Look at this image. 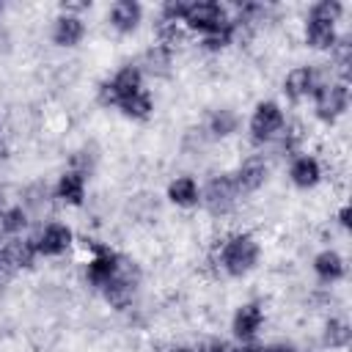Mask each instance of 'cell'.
Returning <instances> with one entry per match:
<instances>
[{"mask_svg": "<svg viewBox=\"0 0 352 352\" xmlns=\"http://www.w3.org/2000/svg\"><path fill=\"white\" fill-rule=\"evenodd\" d=\"M258 258H261V245H258V239H256L253 234H248V231H239V234H231L228 239H223L220 256H217L220 267H223L231 278H242V275H248L250 270H256Z\"/></svg>", "mask_w": 352, "mask_h": 352, "instance_id": "cell-1", "label": "cell"}, {"mask_svg": "<svg viewBox=\"0 0 352 352\" xmlns=\"http://www.w3.org/2000/svg\"><path fill=\"white\" fill-rule=\"evenodd\" d=\"M138 283H140V270H138V264L121 256V267H118V272H116L99 292H102V297L107 300L110 308H116V311H126V308L132 305V300H135Z\"/></svg>", "mask_w": 352, "mask_h": 352, "instance_id": "cell-2", "label": "cell"}, {"mask_svg": "<svg viewBox=\"0 0 352 352\" xmlns=\"http://www.w3.org/2000/svg\"><path fill=\"white\" fill-rule=\"evenodd\" d=\"M187 30L192 33H201V36H209V33H217L223 28L231 25V14L223 3H214V0H198V3H190L187 14H184V22H182Z\"/></svg>", "mask_w": 352, "mask_h": 352, "instance_id": "cell-3", "label": "cell"}, {"mask_svg": "<svg viewBox=\"0 0 352 352\" xmlns=\"http://www.w3.org/2000/svg\"><path fill=\"white\" fill-rule=\"evenodd\" d=\"M239 198H242V195H239V190H236V184H234V173H217V176H212L209 184H206L204 192H201V204H204L206 212L214 214V217L231 214V212L236 209Z\"/></svg>", "mask_w": 352, "mask_h": 352, "instance_id": "cell-4", "label": "cell"}, {"mask_svg": "<svg viewBox=\"0 0 352 352\" xmlns=\"http://www.w3.org/2000/svg\"><path fill=\"white\" fill-rule=\"evenodd\" d=\"M140 88H143V69L126 63V66H121L113 77H107L104 82H99L96 96H99V102H102L104 107H118L121 99L132 96V94L140 91Z\"/></svg>", "mask_w": 352, "mask_h": 352, "instance_id": "cell-5", "label": "cell"}, {"mask_svg": "<svg viewBox=\"0 0 352 352\" xmlns=\"http://www.w3.org/2000/svg\"><path fill=\"white\" fill-rule=\"evenodd\" d=\"M349 107V85L336 80V82H322L314 91V113L319 121L333 124L338 121Z\"/></svg>", "mask_w": 352, "mask_h": 352, "instance_id": "cell-6", "label": "cell"}, {"mask_svg": "<svg viewBox=\"0 0 352 352\" xmlns=\"http://www.w3.org/2000/svg\"><path fill=\"white\" fill-rule=\"evenodd\" d=\"M283 124H286V118H283L280 104L272 102V99H264L250 113V124H248L250 140L253 143H270L283 132Z\"/></svg>", "mask_w": 352, "mask_h": 352, "instance_id": "cell-7", "label": "cell"}, {"mask_svg": "<svg viewBox=\"0 0 352 352\" xmlns=\"http://www.w3.org/2000/svg\"><path fill=\"white\" fill-rule=\"evenodd\" d=\"M91 248H94V256H91L88 264H85V280H88V286L102 289V286L118 272L121 256H118L116 250L104 248V245H96V242H91Z\"/></svg>", "mask_w": 352, "mask_h": 352, "instance_id": "cell-8", "label": "cell"}, {"mask_svg": "<svg viewBox=\"0 0 352 352\" xmlns=\"http://www.w3.org/2000/svg\"><path fill=\"white\" fill-rule=\"evenodd\" d=\"M33 242H36V253L38 256L55 258V256H63L72 248L74 234H72V228L66 223H47Z\"/></svg>", "mask_w": 352, "mask_h": 352, "instance_id": "cell-9", "label": "cell"}, {"mask_svg": "<svg viewBox=\"0 0 352 352\" xmlns=\"http://www.w3.org/2000/svg\"><path fill=\"white\" fill-rule=\"evenodd\" d=\"M36 242L33 239H22V236H11L3 245V272H19V270H30L36 261Z\"/></svg>", "mask_w": 352, "mask_h": 352, "instance_id": "cell-10", "label": "cell"}, {"mask_svg": "<svg viewBox=\"0 0 352 352\" xmlns=\"http://www.w3.org/2000/svg\"><path fill=\"white\" fill-rule=\"evenodd\" d=\"M267 173H270V165H267L264 157H258V154L248 157V160L236 168V173H234V184H236L239 195H250V192H256L258 187H264Z\"/></svg>", "mask_w": 352, "mask_h": 352, "instance_id": "cell-11", "label": "cell"}, {"mask_svg": "<svg viewBox=\"0 0 352 352\" xmlns=\"http://www.w3.org/2000/svg\"><path fill=\"white\" fill-rule=\"evenodd\" d=\"M261 324H264V308H261L258 302H242V305L234 311L231 330H234V336H236L242 344L253 341L256 333L261 330Z\"/></svg>", "mask_w": 352, "mask_h": 352, "instance_id": "cell-12", "label": "cell"}, {"mask_svg": "<svg viewBox=\"0 0 352 352\" xmlns=\"http://www.w3.org/2000/svg\"><path fill=\"white\" fill-rule=\"evenodd\" d=\"M314 91H316V72L311 66H294V69L286 72V77H283V94L292 102H302Z\"/></svg>", "mask_w": 352, "mask_h": 352, "instance_id": "cell-13", "label": "cell"}, {"mask_svg": "<svg viewBox=\"0 0 352 352\" xmlns=\"http://www.w3.org/2000/svg\"><path fill=\"white\" fill-rule=\"evenodd\" d=\"M302 38H305V47L311 50H333L338 44V30L333 22H324V19H314V16H305V30H302Z\"/></svg>", "mask_w": 352, "mask_h": 352, "instance_id": "cell-14", "label": "cell"}, {"mask_svg": "<svg viewBox=\"0 0 352 352\" xmlns=\"http://www.w3.org/2000/svg\"><path fill=\"white\" fill-rule=\"evenodd\" d=\"M85 36V22L77 14H58L52 22V41L58 47H77Z\"/></svg>", "mask_w": 352, "mask_h": 352, "instance_id": "cell-15", "label": "cell"}, {"mask_svg": "<svg viewBox=\"0 0 352 352\" xmlns=\"http://www.w3.org/2000/svg\"><path fill=\"white\" fill-rule=\"evenodd\" d=\"M107 19H110V28H113V30H118V33H132V30L140 25V19H143V8H140V3H135V0H116V3L110 6Z\"/></svg>", "mask_w": 352, "mask_h": 352, "instance_id": "cell-16", "label": "cell"}, {"mask_svg": "<svg viewBox=\"0 0 352 352\" xmlns=\"http://www.w3.org/2000/svg\"><path fill=\"white\" fill-rule=\"evenodd\" d=\"M289 179H292V184L300 187V190L316 187L319 179H322V165H319V160L311 157V154H300V157H294L292 165H289Z\"/></svg>", "mask_w": 352, "mask_h": 352, "instance_id": "cell-17", "label": "cell"}, {"mask_svg": "<svg viewBox=\"0 0 352 352\" xmlns=\"http://www.w3.org/2000/svg\"><path fill=\"white\" fill-rule=\"evenodd\" d=\"M314 272H316V278L322 283H336V280H341L346 275V261H344V256L338 250L327 248V250H319L314 256Z\"/></svg>", "mask_w": 352, "mask_h": 352, "instance_id": "cell-18", "label": "cell"}, {"mask_svg": "<svg viewBox=\"0 0 352 352\" xmlns=\"http://www.w3.org/2000/svg\"><path fill=\"white\" fill-rule=\"evenodd\" d=\"M55 198L66 206H80L85 201V176L77 170H63L55 184Z\"/></svg>", "mask_w": 352, "mask_h": 352, "instance_id": "cell-19", "label": "cell"}, {"mask_svg": "<svg viewBox=\"0 0 352 352\" xmlns=\"http://www.w3.org/2000/svg\"><path fill=\"white\" fill-rule=\"evenodd\" d=\"M168 201L182 206V209H190L201 201V190H198V182L192 176H176L170 179L168 184Z\"/></svg>", "mask_w": 352, "mask_h": 352, "instance_id": "cell-20", "label": "cell"}, {"mask_svg": "<svg viewBox=\"0 0 352 352\" xmlns=\"http://www.w3.org/2000/svg\"><path fill=\"white\" fill-rule=\"evenodd\" d=\"M349 338H352V327L344 316H330L324 322V330H322V344L327 349H346L349 346Z\"/></svg>", "mask_w": 352, "mask_h": 352, "instance_id": "cell-21", "label": "cell"}, {"mask_svg": "<svg viewBox=\"0 0 352 352\" xmlns=\"http://www.w3.org/2000/svg\"><path fill=\"white\" fill-rule=\"evenodd\" d=\"M118 110H121L126 118L146 121V118L151 116V110H154V99H151V94H148L146 88H140V91H135L132 96L121 99V102H118Z\"/></svg>", "mask_w": 352, "mask_h": 352, "instance_id": "cell-22", "label": "cell"}, {"mask_svg": "<svg viewBox=\"0 0 352 352\" xmlns=\"http://www.w3.org/2000/svg\"><path fill=\"white\" fill-rule=\"evenodd\" d=\"M239 129V116L231 107H217L212 110V116L206 118V132L212 138H228Z\"/></svg>", "mask_w": 352, "mask_h": 352, "instance_id": "cell-23", "label": "cell"}, {"mask_svg": "<svg viewBox=\"0 0 352 352\" xmlns=\"http://www.w3.org/2000/svg\"><path fill=\"white\" fill-rule=\"evenodd\" d=\"M28 226V212L22 206H6L0 209V236H19Z\"/></svg>", "mask_w": 352, "mask_h": 352, "instance_id": "cell-24", "label": "cell"}, {"mask_svg": "<svg viewBox=\"0 0 352 352\" xmlns=\"http://www.w3.org/2000/svg\"><path fill=\"white\" fill-rule=\"evenodd\" d=\"M170 60H173V52L165 50V47H160V44H154V47L146 50V55H143V66H146L148 74H168Z\"/></svg>", "mask_w": 352, "mask_h": 352, "instance_id": "cell-25", "label": "cell"}, {"mask_svg": "<svg viewBox=\"0 0 352 352\" xmlns=\"http://www.w3.org/2000/svg\"><path fill=\"white\" fill-rule=\"evenodd\" d=\"M25 198H22V209L30 214V212H41L47 204H50V187L44 184V182H33L30 187H25V192H22Z\"/></svg>", "mask_w": 352, "mask_h": 352, "instance_id": "cell-26", "label": "cell"}, {"mask_svg": "<svg viewBox=\"0 0 352 352\" xmlns=\"http://www.w3.org/2000/svg\"><path fill=\"white\" fill-rule=\"evenodd\" d=\"M333 52V60H336V74L341 82L349 85V66H352V44L346 38H338V44L330 50Z\"/></svg>", "mask_w": 352, "mask_h": 352, "instance_id": "cell-27", "label": "cell"}, {"mask_svg": "<svg viewBox=\"0 0 352 352\" xmlns=\"http://www.w3.org/2000/svg\"><path fill=\"white\" fill-rule=\"evenodd\" d=\"M341 14H344V6H341L338 0H319V3H314V6L308 8V16L324 19V22H333V25L341 19Z\"/></svg>", "mask_w": 352, "mask_h": 352, "instance_id": "cell-28", "label": "cell"}, {"mask_svg": "<svg viewBox=\"0 0 352 352\" xmlns=\"http://www.w3.org/2000/svg\"><path fill=\"white\" fill-rule=\"evenodd\" d=\"M234 38H236V28H234V22H231L228 28H223V30H217V33L204 36L201 47H204L206 52H220V50H226V47H228Z\"/></svg>", "mask_w": 352, "mask_h": 352, "instance_id": "cell-29", "label": "cell"}, {"mask_svg": "<svg viewBox=\"0 0 352 352\" xmlns=\"http://www.w3.org/2000/svg\"><path fill=\"white\" fill-rule=\"evenodd\" d=\"M187 8H190V0H168V3H162V8H160V19H162V22L182 25Z\"/></svg>", "mask_w": 352, "mask_h": 352, "instance_id": "cell-30", "label": "cell"}, {"mask_svg": "<svg viewBox=\"0 0 352 352\" xmlns=\"http://www.w3.org/2000/svg\"><path fill=\"white\" fill-rule=\"evenodd\" d=\"M195 352H234V346H231L228 341H223V338H209V341H204Z\"/></svg>", "mask_w": 352, "mask_h": 352, "instance_id": "cell-31", "label": "cell"}, {"mask_svg": "<svg viewBox=\"0 0 352 352\" xmlns=\"http://www.w3.org/2000/svg\"><path fill=\"white\" fill-rule=\"evenodd\" d=\"M338 226H341V228H349V206H346V204L338 209Z\"/></svg>", "mask_w": 352, "mask_h": 352, "instance_id": "cell-32", "label": "cell"}, {"mask_svg": "<svg viewBox=\"0 0 352 352\" xmlns=\"http://www.w3.org/2000/svg\"><path fill=\"white\" fill-rule=\"evenodd\" d=\"M0 209H6V187H0Z\"/></svg>", "mask_w": 352, "mask_h": 352, "instance_id": "cell-33", "label": "cell"}, {"mask_svg": "<svg viewBox=\"0 0 352 352\" xmlns=\"http://www.w3.org/2000/svg\"><path fill=\"white\" fill-rule=\"evenodd\" d=\"M170 352H195V349H190V346H173Z\"/></svg>", "mask_w": 352, "mask_h": 352, "instance_id": "cell-34", "label": "cell"}, {"mask_svg": "<svg viewBox=\"0 0 352 352\" xmlns=\"http://www.w3.org/2000/svg\"><path fill=\"white\" fill-rule=\"evenodd\" d=\"M0 272H3V245H0Z\"/></svg>", "mask_w": 352, "mask_h": 352, "instance_id": "cell-35", "label": "cell"}, {"mask_svg": "<svg viewBox=\"0 0 352 352\" xmlns=\"http://www.w3.org/2000/svg\"><path fill=\"white\" fill-rule=\"evenodd\" d=\"M0 11H3V6H0Z\"/></svg>", "mask_w": 352, "mask_h": 352, "instance_id": "cell-36", "label": "cell"}]
</instances>
